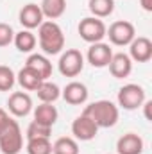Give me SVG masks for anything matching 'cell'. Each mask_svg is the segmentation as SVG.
Here are the masks:
<instances>
[{
  "label": "cell",
  "instance_id": "cell-7",
  "mask_svg": "<svg viewBox=\"0 0 152 154\" xmlns=\"http://www.w3.org/2000/svg\"><path fill=\"white\" fill-rule=\"evenodd\" d=\"M106 36L116 47H125L136 38V29H134V25L131 22L118 20V22H113L109 25V29L106 31Z\"/></svg>",
  "mask_w": 152,
  "mask_h": 154
},
{
  "label": "cell",
  "instance_id": "cell-13",
  "mask_svg": "<svg viewBox=\"0 0 152 154\" xmlns=\"http://www.w3.org/2000/svg\"><path fill=\"white\" fill-rule=\"evenodd\" d=\"M61 97L72 106H81L88 100V88H86V84H82L79 81H72L63 88Z\"/></svg>",
  "mask_w": 152,
  "mask_h": 154
},
{
  "label": "cell",
  "instance_id": "cell-15",
  "mask_svg": "<svg viewBox=\"0 0 152 154\" xmlns=\"http://www.w3.org/2000/svg\"><path fill=\"white\" fill-rule=\"evenodd\" d=\"M108 66H109V72H111V75L114 79H125V77L131 75V72H132V61L123 52L113 54V57H111Z\"/></svg>",
  "mask_w": 152,
  "mask_h": 154
},
{
  "label": "cell",
  "instance_id": "cell-25",
  "mask_svg": "<svg viewBox=\"0 0 152 154\" xmlns=\"http://www.w3.org/2000/svg\"><path fill=\"white\" fill-rule=\"evenodd\" d=\"M50 133H52V127L43 125V124H38V122L32 120V122L27 125L25 136H27V140H31V138H50Z\"/></svg>",
  "mask_w": 152,
  "mask_h": 154
},
{
  "label": "cell",
  "instance_id": "cell-19",
  "mask_svg": "<svg viewBox=\"0 0 152 154\" xmlns=\"http://www.w3.org/2000/svg\"><path fill=\"white\" fill-rule=\"evenodd\" d=\"M16 81H18L20 86H22L23 90H27V91H36L38 86L43 82V79H41L32 68H29V66H23V68L18 72Z\"/></svg>",
  "mask_w": 152,
  "mask_h": 154
},
{
  "label": "cell",
  "instance_id": "cell-18",
  "mask_svg": "<svg viewBox=\"0 0 152 154\" xmlns=\"http://www.w3.org/2000/svg\"><path fill=\"white\" fill-rule=\"evenodd\" d=\"M39 9L43 13V18H48V20L54 22V20H57L65 14L66 0H41Z\"/></svg>",
  "mask_w": 152,
  "mask_h": 154
},
{
  "label": "cell",
  "instance_id": "cell-6",
  "mask_svg": "<svg viewBox=\"0 0 152 154\" xmlns=\"http://www.w3.org/2000/svg\"><path fill=\"white\" fill-rule=\"evenodd\" d=\"M57 68L61 72V75L65 77H77L82 68H84V56L81 54V50L77 48H68L61 54Z\"/></svg>",
  "mask_w": 152,
  "mask_h": 154
},
{
  "label": "cell",
  "instance_id": "cell-24",
  "mask_svg": "<svg viewBox=\"0 0 152 154\" xmlns=\"http://www.w3.org/2000/svg\"><path fill=\"white\" fill-rule=\"evenodd\" d=\"M27 154H52L50 138H31L27 140Z\"/></svg>",
  "mask_w": 152,
  "mask_h": 154
},
{
  "label": "cell",
  "instance_id": "cell-8",
  "mask_svg": "<svg viewBox=\"0 0 152 154\" xmlns=\"http://www.w3.org/2000/svg\"><path fill=\"white\" fill-rule=\"evenodd\" d=\"M111 57H113V48L108 43H102V41L91 43L90 48H88V54H86L88 63L95 68H106L109 65Z\"/></svg>",
  "mask_w": 152,
  "mask_h": 154
},
{
  "label": "cell",
  "instance_id": "cell-29",
  "mask_svg": "<svg viewBox=\"0 0 152 154\" xmlns=\"http://www.w3.org/2000/svg\"><path fill=\"white\" fill-rule=\"evenodd\" d=\"M143 109H145V118L149 120V122H152V115H150V108H152V100H145L143 104Z\"/></svg>",
  "mask_w": 152,
  "mask_h": 154
},
{
  "label": "cell",
  "instance_id": "cell-2",
  "mask_svg": "<svg viewBox=\"0 0 152 154\" xmlns=\"http://www.w3.org/2000/svg\"><path fill=\"white\" fill-rule=\"evenodd\" d=\"M82 115L90 116V118L97 124V127L108 129V127H113L114 124L118 122L120 111H118V106H116L114 102L102 99V100H95V102L88 104V106L84 108Z\"/></svg>",
  "mask_w": 152,
  "mask_h": 154
},
{
  "label": "cell",
  "instance_id": "cell-16",
  "mask_svg": "<svg viewBox=\"0 0 152 154\" xmlns=\"http://www.w3.org/2000/svg\"><path fill=\"white\" fill-rule=\"evenodd\" d=\"M25 66L32 68L43 81H47L48 77L52 75V63L43 54H31L27 57V61H25Z\"/></svg>",
  "mask_w": 152,
  "mask_h": 154
},
{
  "label": "cell",
  "instance_id": "cell-14",
  "mask_svg": "<svg viewBox=\"0 0 152 154\" xmlns=\"http://www.w3.org/2000/svg\"><path fill=\"white\" fill-rule=\"evenodd\" d=\"M143 138L136 133H127L118 138L116 142V154H141L143 152Z\"/></svg>",
  "mask_w": 152,
  "mask_h": 154
},
{
  "label": "cell",
  "instance_id": "cell-5",
  "mask_svg": "<svg viewBox=\"0 0 152 154\" xmlns=\"http://www.w3.org/2000/svg\"><path fill=\"white\" fill-rule=\"evenodd\" d=\"M77 31H79V36L81 38L84 39L86 43L91 45V43H99V41H102V39L106 38L108 27H106V23L100 18L88 16V18H82L81 20Z\"/></svg>",
  "mask_w": 152,
  "mask_h": 154
},
{
  "label": "cell",
  "instance_id": "cell-3",
  "mask_svg": "<svg viewBox=\"0 0 152 154\" xmlns=\"http://www.w3.org/2000/svg\"><path fill=\"white\" fill-rule=\"evenodd\" d=\"M23 149V134L16 120H11L7 127L0 133V151L2 154H20Z\"/></svg>",
  "mask_w": 152,
  "mask_h": 154
},
{
  "label": "cell",
  "instance_id": "cell-4",
  "mask_svg": "<svg viewBox=\"0 0 152 154\" xmlns=\"http://www.w3.org/2000/svg\"><path fill=\"white\" fill-rule=\"evenodd\" d=\"M116 100H118V106L127 111L138 109L145 102V90L140 84H125L118 90Z\"/></svg>",
  "mask_w": 152,
  "mask_h": 154
},
{
  "label": "cell",
  "instance_id": "cell-23",
  "mask_svg": "<svg viewBox=\"0 0 152 154\" xmlns=\"http://www.w3.org/2000/svg\"><path fill=\"white\" fill-rule=\"evenodd\" d=\"M88 9L95 18H108L114 11V0H90Z\"/></svg>",
  "mask_w": 152,
  "mask_h": 154
},
{
  "label": "cell",
  "instance_id": "cell-9",
  "mask_svg": "<svg viewBox=\"0 0 152 154\" xmlns=\"http://www.w3.org/2000/svg\"><path fill=\"white\" fill-rule=\"evenodd\" d=\"M99 133V127L97 124L86 115H81L77 116L75 120L72 122V134L75 140H81V142H90L97 136Z\"/></svg>",
  "mask_w": 152,
  "mask_h": 154
},
{
  "label": "cell",
  "instance_id": "cell-17",
  "mask_svg": "<svg viewBox=\"0 0 152 154\" xmlns=\"http://www.w3.org/2000/svg\"><path fill=\"white\" fill-rule=\"evenodd\" d=\"M57 116H59V113H57L56 106H52L48 102H41L38 108L34 109V122L48 125V127H52L57 122Z\"/></svg>",
  "mask_w": 152,
  "mask_h": 154
},
{
  "label": "cell",
  "instance_id": "cell-10",
  "mask_svg": "<svg viewBox=\"0 0 152 154\" xmlns=\"http://www.w3.org/2000/svg\"><path fill=\"white\" fill-rule=\"evenodd\" d=\"M7 109L14 116H27L32 111V99L25 91H14L7 99Z\"/></svg>",
  "mask_w": 152,
  "mask_h": 154
},
{
  "label": "cell",
  "instance_id": "cell-12",
  "mask_svg": "<svg viewBox=\"0 0 152 154\" xmlns=\"http://www.w3.org/2000/svg\"><path fill=\"white\" fill-rule=\"evenodd\" d=\"M18 20L22 23L23 29L27 31H32V29H38L39 25L45 22L43 20V13L39 9L38 4H27L20 9V14H18Z\"/></svg>",
  "mask_w": 152,
  "mask_h": 154
},
{
  "label": "cell",
  "instance_id": "cell-11",
  "mask_svg": "<svg viewBox=\"0 0 152 154\" xmlns=\"http://www.w3.org/2000/svg\"><path fill=\"white\" fill-rule=\"evenodd\" d=\"M129 57L136 63H147L152 57V41L145 36H138L129 43Z\"/></svg>",
  "mask_w": 152,
  "mask_h": 154
},
{
  "label": "cell",
  "instance_id": "cell-26",
  "mask_svg": "<svg viewBox=\"0 0 152 154\" xmlns=\"http://www.w3.org/2000/svg\"><path fill=\"white\" fill-rule=\"evenodd\" d=\"M14 82H16L14 72H13L9 66L0 65V91H9V90H13Z\"/></svg>",
  "mask_w": 152,
  "mask_h": 154
},
{
  "label": "cell",
  "instance_id": "cell-27",
  "mask_svg": "<svg viewBox=\"0 0 152 154\" xmlns=\"http://www.w3.org/2000/svg\"><path fill=\"white\" fill-rule=\"evenodd\" d=\"M13 39H14V31H13V27H11L9 23L0 22V48L11 45Z\"/></svg>",
  "mask_w": 152,
  "mask_h": 154
},
{
  "label": "cell",
  "instance_id": "cell-20",
  "mask_svg": "<svg viewBox=\"0 0 152 154\" xmlns=\"http://www.w3.org/2000/svg\"><path fill=\"white\" fill-rule=\"evenodd\" d=\"M36 93H38V99L41 102H48V104H54V102L61 97L59 86H57L56 82H50L48 79L39 84L38 90H36Z\"/></svg>",
  "mask_w": 152,
  "mask_h": 154
},
{
  "label": "cell",
  "instance_id": "cell-1",
  "mask_svg": "<svg viewBox=\"0 0 152 154\" xmlns=\"http://www.w3.org/2000/svg\"><path fill=\"white\" fill-rule=\"evenodd\" d=\"M38 41H39L41 50L47 56L61 54L63 48H65V34H63V29L56 22L47 20V22H43L38 27Z\"/></svg>",
  "mask_w": 152,
  "mask_h": 154
},
{
  "label": "cell",
  "instance_id": "cell-30",
  "mask_svg": "<svg viewBox=\"0 0 152 154\" xmlns=\"http://www.w3.org/2000/svg\"><path fill=\"white\" fill-rule=\"evenodd\" d=\"M140 4H141V7H143L147 13L152 11V0H140Z\"/></svg>",
  "mask_w": 152,
  "mask_h": 154
},
{
  "label": "cell",
  "instance_id": "cell-22",
  "mask_svg": "<svg viewBox=\"0 0 152 154\" xmlns=\"http://www.w3.org/2000/svg\"><path fill=\"white\" fill-rule=\"evenodd\" d=\"M52 154H79V143L72 136H61L52 143Z\"/></svg>",
  "mask_w": 152,
  "mask_h": 154
},
{
  "label": "cell",
  "instance_id": "cell-21",
  "mask_svg": "<svg viewBox=\"0 0 152 154\" xmlns=\"http://www.w3.org/2000/svg\"><path fill=\"white\" fill-rule=\"evenodd\" d=\"M13 43L16 45V48H18L20 52L29 54V52H32V50L36 48L38 39H36V36H34L31 31L23 29V31H20V32H14V39H13Z\"/></svg>",
  "mask_w": 152,
  "mask_h": 154
},
{
  "label": "cell",
  "instance_id": "cell-28",
  "mask_svg": "<svg viewBox=\"0 0 152 154\" xmlns=\"http://www.w3.org/2000/svg\"><path fill=\"white\" fill-rule=\"evenodd\" d=\"M11 120H13V118L9 116V113H7L4 108H0V133H2V131L7 127V124H9Z\"/></svg>",
  "mask_w": 152,
  "mask_h": 154
}]
</instances>
